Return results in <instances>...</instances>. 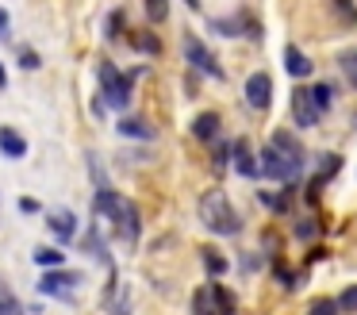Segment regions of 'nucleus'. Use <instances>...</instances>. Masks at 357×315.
<instances>
[{
    "label": "nucleus",
    "instance_id": "obj_1",
    "mask_svg": "<svg viewBox=\"0 0 357 315\" xmlns=\"http://www.w3.org/2000/svg\"><path fill=\"white\" fill-rule=\"evenodd\" d=\"M196 215H200V223L211 230V235L231 238V235H238V230H242V219H238V212L231 207V196H227L223 189H208V192H200Z\"/></svg>",
    "mask_w": 357,
    "mask_h": 315
},
{
    "label": "nucleus",
    "instance_id": "obj_2",
    "mask_svg": "<svg viewBox=\"0 0 357 315\" xmlns=\"http://www.w3.org/2000/svg\"><path fill=\"white\" fill-rule=\"evenodd\" d=\"M96 81H100V89H104V104H108V108L123 112V108L131 104V85H135L131 69L119 73L108 58H100V61H96Z\"/></svg>",
    "mask_w": 357,
    "mask_h": 315
},
{
    "label": "nucleus",
    "instance_id": "obj_3",
    "mask_svg": "<svg viewBox=\"0 0 357 315\" xmlns=\"http://www.w3.org/2000/svg\"><path fill=\"white\" fill-rule=\"evenodd\" d=\"M257 169H261V177L280 181V184H296V181H300V169L288 166V161L273 150V146H261V154H257Z\"/></svg>",
    "mask_w": 357,
    "mask_h": 315
},
{
    "label": "nucleus",
    "instance_id": "obj_4",
    "mask_svg": "<svg viewBox=\"0 0 357 315\" xmlns=\"http://www.w3.org/2000/svg\"><path fill=\"white\" fill-rule=\"evenodd\" d=\"M185 58H188V66H192V69H200V73L215 77V81H223V77H227L223 66H219V58H215V54H211L196 35H185Z\"/></svg>",
    "mask_w": 357,
    "mask_h": 315
},
{
    "label": "nucleus",
    "instance_id": "obj_5",
    "mask_svg": "<svg viewBox=\"0 0 357 315\" xmlns=\"http://www.w3.org/2000/svg\"><path fill=\"white\" fill-rule=\"evenodd\" d=\"M246 104L254 108V112H265V108L273 104V77L265 73V69H257V73L246 77Z\"/></svg>",
    "mask_w": 357,
    "mask_h": 315
},
{
    "label": "nucleus",
    "instance_id": "obj_6",
    "mask_svg": "<svg viewBox=\"0 0 357 315\" xmlns=\"http://www.w3.org/2000/svg\"><path fill=\"white\" fill-rule=\"evenodd\" d=\"M288 108H292V123H296V127H315L319 115H323V112L315 108V100H311V89H307V85L292 89V104H288Z\"/></svg>",
    "mask_w": 357,
    "mask_h": 315
},
{
    "label": "nucleus",
    "instance_id": "obj_7",
    "mask_svg": "<svg viewBox=\"0 0 357 315\" xmlns=\"http://www.w3.org/2000/svg\"><path fill=\"white\" fill-rule=\"evenodd\" d=\"M269 146L288 161V166H296V169L303 173V146H300V138H296V135H288V131H273Z\"/></svg>",
    "mask_w": 357,
    "mask_h": 315
},
{
    "label": "nucleus",
    "instance_id": "obj_8",
    "mask_svg": "<svg viewBox=\"0 0 357 315\" xmlns=\"http://www.w3.org/2000/svg\"><path fill=\"white\" fill-rule=\"evenodd\" d=\"M93 212L100 215V219L119 223V215H123V196H119V192H112L108 184H100V189H96V196H93Z\"/></svg>",
    "mask_w": 357,
    "mask_h": 315
},
{
    "label": "nucleus",
    "instance_id": "obj_9",
    "mask_svg": "<svg viewBox=\"0 0 357 315\" xmlns=\"http://www.w3.org/2000/svg\"><path fill=\"white\" fill-rule=\"evenodd\" d=\"M231 166H234V173H238V177H257V173H261V169H257V154L250 150L246 138H234V142H231Z\"/></svg>",
    "mask_w": 357,
    "mask_h": 315
},
{
    "label": "nucleus",
    "instance_id": "obj_10",
    "mask_svg": "<svg viewBox=\"0 0 357 315\" xmlns=\"http://www.w3.org/2000/svg\"><path fill=\"white\" fill-rule=\"evenodd\" d=\"M73 284H81V273H70V269H47L39 281V288L47 292V296H62V292H70Z\"/></svg>",
    "mask_w": 357,
    "mask_h": 315
},
{
    "label": "nucleus",
    "instance_id": "obj_11",
    "mask_svg": "<svg viewBox=\"0 0 357 315\" xmlns=\"http://www.w3.org/2000/svg\"><path fill=\"white\" fill-rule=\"evenodd\" d=\"M284 69H288V77H296V81H307V77L315 73L311 58H307V54H303L296 43H288V46H284Z\"/></svg>",
    "mask_w": 357,
    "mask_h": 315
},
{
    "label": "nucleus",
    "instance_id": "obj_12",
    "mask_svg": "<svg viewBox=\"0 0 357 315\" xmlns=\"http://www.w3.org/2000/svg\"><path fill=\"white\" fill-rule=\"evenodd\" d=\"M47 227L54 238H62V242H73V235H77V215L70 212V207H62V212H50L47 215Z\"/></svg>",
    "mask_w": 357,
    "mask_h": 315
},
{
    "label": "nucleus",
    "instance_id": "obj_13",
    "mask_svg": "<svg viewBox=\"0 0 357 315\" xmlns=\"http://www.w3.org/2000/svg\"><path fill=\"white\" fill-rule=\"evenodd\" d=\"M116 230H119V238H123L127 246H135V242H139V230H142V219H139V207H135L131 200H123V215H119Z\"/></svg>",
    "mask_w": 357,
    "mask_h": 315
},
{
    "label": "nucleus",
    "instance_id": "obj_14",
    "mask_svg": "<svg viewBox=\"0 0 357 315\" xmlns=\"http://www.w3.org/2000/svg\"><path fill=\"white\" fill-rule=\"evenodd\" d=\"M219 131H223V119H219L215 112H200V115L192 119V135L200 138V142H215Z\"/></svg>",
    "mask_w": 357,
    "mask_h": 315
},
{
    "label": "nucleus",
    "instance_id": "obj_15",
    "mask_svg": "<svg viewBox=\"0 0 357 315\" xmlns=\"http://www.w3.org/2000/svg\"><path fill=\"white\" fill-rule=\"evenodd\" d=\"M0 154L4 158H24L27 154V138L12 127H0Z\"/></svg>",
    "mask_w": 357,
    "mask_h": 315
},
{
    "label": "nucleus",
    "instance_id": "obj_16",
    "mask_svg": "<svg viewBox=\"0 0 357 315\" xmlns=\"http://www.w3.org/2000/svg\"><path fill=\"white\" fill-rule=\"evenodd\" d=\"M119 135L146 142V138H154V131H150V123H146V119H139V115H123V119H119Z\"/></svg>",
    "mask_w": 357,
    "mask_h": 315
},
{
    "label": "nucleus",
    "instance_id": "obj_17",
    "mask_svg": "<svg viewBox=\"0 0 357 315\" xmlns=\"http://www.w3.org/2000/svg\"><path fill=\"white\" fill-rule=\"evenodd\" d=\"M211 288V307H215V315H234L238 312V300H234L231 288H223V284H208Z\"/></svg>",
    "mask_w": 357,
    "mask_h": 315
},
{
    "label": "nucleus",
    "instance_id": "obj_18",
    "mask_svg": "<svg viewBox=\"0 0 357 315\" xmlns=\"http://www.w3.org/2000/svg\"><path fill=\"white\" fill-rule=\"evenodd\" d=\"M338 69L346 73L349 89H357V46H346V50H338Z\"/></svg>",
    "mask_w": 357,
    "mask_h": 315
},
{
    "label": "nucleus",
    "instance_id": "obj_19",
    "mask_svg": "<svg viewBox=\"0 0 357 315\" xmlns=\"http://www.w3.org/2000/svg\"><path fill=\"white\" fill-rule=\"evenodd\" d=\"M200 258H204V269H208L211 277H223L227 273V258L219 250H211V246H204L200 250Z\"/></svg>",
    "mask_w": 357,
    "mask_h": 315
},
{
    "label": "nucleus",
    "instance_id": "obj_20",
    "mask_svg": "<svg viewBox=\"0 0 357 315\" xmlns=\"http://www.w3.org/2000/svg\"><path fill=\"white\" fill-rule=\"evenodd\" d=\"M0 315H24V307H20V300L12 296V288L4 281H0Z\"/></svg>",
    "mask_w": 357,
    "mask_h": 315
},
{
    "label": "nucleus",
    "instance_id": "obj_21",
    "mask_svg": "<svg viewBox=\"0 0 357 315\" xmlns=\"http://www.w3.org/2000/svg\"><path fill=\"white\" fill-rule=\"evenodd\" d=\"M311 100H315V108H319V112H331V100H334V89H331V85H311Z\"/></svg>",
    "mask_w": 357,
    "mask_h": 315
},
{
    "label": "nucleus",
    "instance_id": "obj_22",
    "mask_svg": "<svg viewBox=\"0 0 357 315\" xmlns=\"http://www.w3.org/2000/svg\"><path fill=\"white\" fill-rule=\"evenodd\" d=\"M35 261H39L43 269H62V250H50V246H43V250H35Z\"/></svg>",
    "mask_w": 357,
    "mask_h": 315
},
{
    "label": "nucleus",
    "instance_id": "obj_23",
    "mask_svg": "<svg viewBox=\"0 0 357 315\" xmlns=\"http://www.w3.org/2000/svg\"><path fill=\"white\" fill-rule=\"evenodd\" d=\"M142 4H146V20L150 23L169 20V0H142Z\"/></svg>",
    "mask_w": 357,
    "mask_h": 315
},
{
    "label": "nucleus",
    "instance_id": "obj_24",
    "mask_svg": "<svg viewBox=\"0 0 357 315\" xmlns=\"http://www.w3.org/2000/svg\"><path fill=\"white\" fill-rule=\"evenodd\" d=\"M257 200H261L269 212H277V215L288 212V200H280V192H269V189H265V192H257Z\"/></svg>",
    "mask_w": 357,
    "mask_h": 315
},
{
    "label": "nucleus",
    "instance_id": "obj_25",
    "mask_svg": "<svg viewBox=\"0 0 357 315\" xmlns=\"http://www.w3.org/2000/svg\"><path fill=\"white\" fill-rule=\"evenodd\" d=\"M135 46H139L142 54H162V43H158V35H150V31H139V35H135Z\"/></svg>",
    "mask_w": 357,
    "mask_h": 315
},
{
    "label": "nucleus",
    "instance_id": "obj_26",
    "mask_svg": "<svg viewBox=\"0 0 357 315\" xmlns=\"http://www.w3.org/2000/svg\"><path fill=\"white\" fill-rule=\"evenodd\" d=\"M338 312H349V315L357 312V284H349V288H342V296H338Z\"/></svg>",
    "mask_w": 357,
    "mask_h": 315
},
{
    "label": "nucleus",
    "instance_id": "obj_27",
    "mask_svg": "<svg viewBox=\"0 0 357 315\" xmlns=\"http://www.w3.org/2000/svg\"><path fill=\"white\" fill-rule=\"evenodd\" d=\"M227 161H231V142H215V154H211V166L223 173L227 169Z\"/></svg>",
    "mask_w": 357,
    "mask_h": 315
},
{
    "label": "nucleus",
    "instance_id": "obj_28",
    "mask_svg": "<svg viewBox=\"0 0 357 315\" xmlns=\"http://www.w3.org/2000/svg\"><path fill=\"white\" fill-rule=\"evenodd\" d=\"M307 315H338V300H315V304L307 307Z\"/></svg>",
    "mask_w": 357,
    "mask_h": 315
},
{
    "label": "nucleus",
    "instance_id": "obj_29",
    "mask_svg": "<svg viewBox=\"0 0 357 315\" xmlns=\"http://www.w3.org/2000/svg\"><path fill=\"white\" fill-rule=\"evenodd\" d=\"M315 230H319V223H315V219H300V223H296V238H300V242L315 238Z\"/></svg>",
    "mask_w": 357,
    "mask_h": 315
},
{
    "label": "nucleus",
    "instance_id": "obj_30",
    "mask_svg": "<svg viewBox=\"0 0 357 315\" xmlns=\"http://www.w3.org/2000/svg\"><path fill=\"white\" fill-rule=\"evenodd\" d=\"M334 8H338V15L346 23H357V4H354V0H334Z\"/></svg>",
    "mask_w": 357,
    "mask_h": 315
},
{
    "label": "nucleus",
    "instance_id": "obj_31",
    "mask_svg": "<svg viewBox=\"0 0 357 315\" xmlns=\"http://www.w3.org/2000/svg\"><path fill=\"white\" fill-rule=\"evenodd\" d=\"M123 27H127L123 12H112V15H108V27H104V35H108V38H116V35H119V31H123Z\"/></svg>",
    "mask_w": 357,
    "mask_h": 315
},
{
    "label": "nucleus",
    "instance_id": "obj_32",
    "mask_svg": "<svg viewBox=\"0 0 357 315\" xmlns=\"http://www.w3.org/2000/svg\"><path fill=\"white\" fill-rule=\"evenodd\" d=\"M323 166H326V169H319V177H323V181H331V177L338 173L342 158H338V154H326V161H323Z\"/></svg>",
    "mask_w": 357,
    "mask_h": 315
},
{
    "label": "nucleus",
    "instance_id": "obj_33",
    "mask_svg": "<svg viewBox=\"0 0 357 315\" xmlns=\"http://www.w3.org/2000/svg\"><path fill=\"white\" fill-rule=\"evenodd\" d=\"M20 66H24V69H39V54H35V50H20Z\"/></svg>",
    "mask_w": 357,
    "mask_h": 315
},
{
    "label": "nucleus",
    "instance_id": "obj_34",
    "mask_svg": "<svg viewBox=\"0 0 357 315\" xmlns=\"http://www.w3.org/2000/svg\"><path fill=\"white\" fill-rule=\"evenodd\" d=\"M12 35V20H8V12H4V8H0V43H4V38Z\"/></svg>",
    "mask_w": 357,
    "mask_h": 315
},
{
    "label": "nucleus",
    "instance_id": "obj_35",
    "mask_svg": "<svg viewBox=\"0 0 357 315\" xmlns=\"http://www.w3.org/2000/svg\"><path fill=\"white\" fill-rule=\"evenodd\" d=\"M20 212H39V200L24 196V200H20Z\"/></svg>",
    "mask_w": 357,
    "mask_h": 315
},
{
    "label": "nucleus",
    "instance_id": "obj_36",
    "mask_svg": "<svg viewBox=\"0 0 357 315\" xmlns=\"http://www.w3.org/2000/svg\"><path fill=\"white\" fill-rule=\"evenodd\" d=\"M4 85H8V73H4V66H0V89H4Z\"/></svg>",
    "mask_w": 357,
    "mask_h": 315
},
{
    "label": "nucleus",
    "instance_id": "obj_37",
    "mask_svg": "<svg viewBox=\"0 0 357 315\" xmlns=\"http://www.w3.org/2000/svg\"><path fill=\"white\" fill-rule=\"evenodd\" d=\"M188 8H200V0H188Z\"/></svg>",
    "mask_w": 357,
    "mask_h": 315
}]
</instances>
